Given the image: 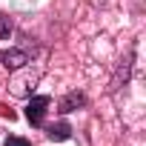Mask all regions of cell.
<instances>
[{
    "label": "cell",
    "instance_id": "1",
    "mask_svg": "<svg viewBox=\"0 0 146 146\" xmlns=\"http://www.w3.org/2000/svg\"><path fill=\"white\" fill-rule=\"evenodd\" d=\"M49 106H52V98H49V95H35V98H29V103H26V120H29L32 126H43V117H46Z\"/></svg>",
    "mask_w": 146,
    "mask_h": 146
},
{
    "label": "cell",
    "instance_id": "2",
    "mask_svg": "<svg viewBox=\"0 0 146 146\" xmlns=\"http://www.w3.org/2000/svg\"><path fill=\"white\" fill-rule=\"evenodd\" d=\"M0 63L6 69H23L26 63H32L29 49H0Z\"/></svg>",
    "mask_w": 146,
    "mask_h": 146
},
{
    "label": "cell",
    "instance_id": "3",
    "mask_svg": "<svg viewBox=\"0 0 146 146\" xmlns=\"http://www.w3.org/2000/svg\"><path fill=\"white\" fill-rule=\"evenodd\" d=\"M89 103V98L83 95V92H69L63 100H60V112L63 115H69V112H78V109H83Z\"/></svg>",
    "mask_w": 146,
    "mask_h": 146
},
{
    "label": "cell",
    "instance_id": "4",
    "mask_svg": "<svg viewBox=\"0 0 146 146\" xmlns=\"http://www.w3.org/2000/svg\"><path fill=\"white\" fill-rule=\"evenodd\" d=\"M37 78H40V72H26V75L15 78V80H12V92H15V95H20V98H26V95H29V89H26V86H29V83L35 86V83H37Z\"/></svg>",
    "mask_w": 146,
    "mask_h": 146
},
{
    "label": "cell",
    "instance_id": "5",
    "mask_svg": "<svg viewBox=\"0 0 146 146\" xmlns=\"http://www.w3.org/2000/svg\"><path fill=\"white\" fill-rule=\"evenodd\" d=\"M43 129H46V137H49V140H54V143H60V140H69V137H72V126H69L66 120L52 123V126H43Z\"/></svg>",
    "mask_w": 146,
    "mask_h": 146
},
{
    "label": "cell",
    "instance_id": "6",
    "mask_svg": "<svg viewBox=\"0 0 146 146\" xmlns=\"http://www.w3.org/2000/svg\"><path fill=\"white\" fill-rule=\"evenodd\" d=\"M3 146H32V140L29 137H20V135H9Z\"/></svg>",
    "mask_w": 146,
    "mask_h": 146
},
{
    "label": "cell",
    "instance_id": "7",
    "mask_svg": "<svg viewBox=\"0 0 146 146\" xmlns=\"http://www.w3.org/2000/svg\"><path fill=\"white\" fill-rule=\"evenodd\" d=\"M9 35H12V20L0 12V37H9Z\"/></svg>",
    "mask_w": 146,
    "mask_h": 146
}]
</instances>
